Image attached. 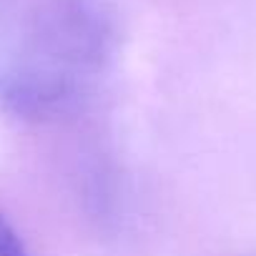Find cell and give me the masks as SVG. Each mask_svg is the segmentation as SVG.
I'll list each match as a JSON object with an SVG mask.
<instances>
[{"label": "cell", "mask_w": 256, "mask_h": 256, "mask_svg": "<svg viewBox=\"0 0 256 256\" xmlns=\"http://www.w3.org/2000/svg\"><path fill=\"white\" fill-rule=\"evenodd\" d=\"M116 26L100 0H0V108L46 118L106 70Z\"/></svg>", "instance_id": "cell-1"}, {"label": "cell", "mask_w": 256, "mask_h": 256, "mask_svg": "<svg viewBox=\"0 0 256 256\" xmlns=\"http://www.w3.org/2000/svg\"><path fill=\"white\" fill-rule=\"evenodd\" d=\"M0 256H30L18 231L8 224V218L0 214Z\"/></svg>", "instance_id": "cell-2"}]
</instances>
